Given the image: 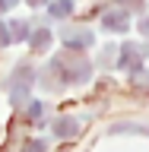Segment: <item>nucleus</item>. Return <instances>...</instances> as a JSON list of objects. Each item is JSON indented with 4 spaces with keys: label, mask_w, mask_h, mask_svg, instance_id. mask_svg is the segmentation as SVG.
Returning <instances> with one entry per match:
<instances>
[{
    "label": "nucleus",
    "mask_w": 149,
    "mask_h": 152,
    "mask_svg": "<svg viewBox=\"0 0 149 152\" xmlns=\"http://www.w3.org/2000/svg\"><path fill=\"white\" fill-rule=\"evenodd\" d=\"M29 3H45V0H29Z\"/></svg>",
    "instance_id": "6e6552de"
},
{
    "label": "nucleus",
    "mask_w": 149,
    "mask_h": 152,
    "mask_svg": "<svg viewBox=\"0 0 149 152\" xmlns=\"http://www.w3.org/2000/svg\"><path fill=\"white\" fill-rule=\"evenodd\" d=\"M70 10H73V3H70V0H60V3H54V7H51V13H54V16H67Z\"/></svg>",
    "instance_id": "7ed1b4c3"
},
{
    "label": "nucleus",
    "mask_w": 149,
    "mask_h": 152,
    "mask_svg": "<svg viewBox=\"0 0 149 152\" xmlns=\"http://www.w3.org/2000/svg\"><path fill=\"white\" fill-rule=\"evenodd\" d=\"M140 32H143V35H149V16L140 19Z\"/></svg>",
    "instance_id": "39448f33"
},
{
    "label": "nucleus",
    "mask_w": 149,
    "mask_h": 152,
    "mask_svg": "<svg viewBox=\"0 0 149 152\" xmlns=\"http://www.w3.org/2000/svg\"><path fill=\"white\" fill-rule=\"evenodd\" d=\"M105 26L111 28V32H124V28L130 26V13L127 10H108L105 13Z\"/></svg>",
    "instance_id": "f257e3e1"
},
{
    "label": "nucleus",
    "mask_w": 149,
    "mask_h": 152,
    "mask_svg": "<svg viewBox=\"0 0 149 152\" xmlns=\"http://www.w3.org/2000/svg\"><path fill=\"white\" fill-rule=\"evenodd\" d=\"M57 133H64V136H73V133H76V124H73V121H60V124H57Z\"/></svg>",
    "instance_id": "20e7f679"
},
{
    "label": "nucleus",
    "mask_w": 149,
    "mask_h": 152,
    "mask_svg": "<svg viewBox=\"0 0 149 152\" xmlns=\"http://www.w3.org/2000/svg\"><path fill=\"white\" fill-rule=\"evenodd\" d=\"M3 41H7V35H3V28H0V45H3Z\"/></svg>",
    "instance_id": "0eeeda50"
},
{
    "label": "nucleus",
    "mask_w": 149,
    "mask_h": 152,
    "mask_svg": "<svg viewBox=\"0 0 149 152\" xmlns=\"http://www.w3.org/2000/svg\"><path fill=\"white\" fill-rule=\"evenodd\" d=\"M124 54H121V66L124 70H137L140 66V48L137 45H127V48H121Z\"/></svg>",
    "instance_id": "f03ea898"
},
{
    "label": "nucleus",
    "mask_w": 149,
    "mask_h": 152,
    "mask_svg": "<svg viewBox=\"0 0 149 152\" xmlns=\"http://www.w3.org/2000/svg\"><path fill=\"white\" fill-rule=\"evenodd\" d=\"M13 3H16V0H0V7H13Z\"/></svg>",
    "instance_id": "423d86ee"
}]
</instances>
